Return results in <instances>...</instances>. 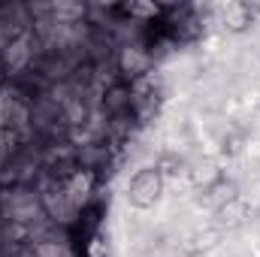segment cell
<instances>
[{
    "instance_id": "6da1fadb",
    "label": "cell",
    "mask_w": 260,
    "mask_h": 257,
    "mask_svg": "<svg viewBox=\"0 0 260 257\" xmlns=\"http://www.w3.org/2000/svg\"><path fill=\"white\" fill-rule=\"evenodd\" d=\"M164 194V176L154 167H142L133 173L127 185V203L133 209H151Z\"/></svg>"
},
{
    "instance_id": "7a4b0ae2",
    "label": "cell",
    "mask_w": 260,
    "mask_h": 257,
    "mask_svg": "<svg viewBox=\"0 0 260 257\" xmlns=\"http://www.w3.org/2000/svg\"><path fill=\"white\" fill-rule=\"evenodd\" d=\"M118 73L124 76V79H142L145 73H148V67H151V55L142 49V46H124V49H118Z\"/></svg>"
},
{
    "instance_id": "3957f363",
    "label": "cell",
    "mask_w": 260,
    "mask_h": 257,
    "mask_svg": "<svg viewBox=\"0 0 260 257\" xmlns=\"http://www.w3.org/2000/svg\"><path fill=\"white\" fill-rule=\"evenodd\" d=\"M251 24H254V15L248 12L245 3H230V6L224 9V27H227V30H233V34H245Z\"/></svg>"
},
{
    "instance_id": "277c9868",
    "label": "cell",
    "mask_w": 260,
    "mask_h": 257,
    "mask_svg": "<svg viewBox=\"0 0 260 257\" xmlns=\"http://www.w3.org/2000/svg\"><path fill=\"white\" fill-rule=\"evenodd\" d=\"M154 170H157L164 179H176V176H182V173H185V160H182L179 154H173V151H164V154L157 157Z\"/></svg>"
},
{
    "instance_id": "5b68a950",
    "label": "cell",
    "mask_w": 260,
    "mask_h": 257,
    "mask_svg": "<svg viewBox=\"0 0 260 257\" xmlns=\"http://www.w3.org/2000/svg\"><path fill=\"white\" fill-rule=\"evenodd\" d=\"M245 6H248V12H251V15H257V12H260V3H245Z\"/></svg>"
}]
</instances>
